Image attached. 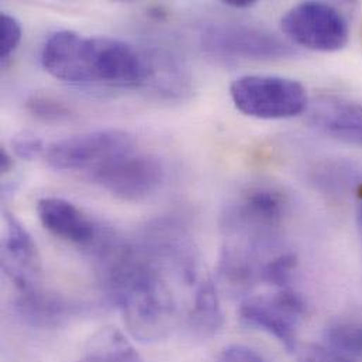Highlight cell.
I'll return each mask as SVG.
<instances>
[{
	"label": "cell",
	"instance_id": "cell-22",
	"mask_svg": "<svg viewBox=\"0 0 362 362\" xmlns=\"http://www.w3.org/2000/svg\"><path fill=\"white\" fill-rule=\"evenodd\" d=\"M216 362H267L264 357L251 347L247 346H228L226 347Z\"/></svg>",
	"mask_w": 362,
	"mask_h": 362
},
{
	"label": "cell",
	"instance_id": "cell-17",
	"mask_svg": "<svg viewBox=\"0 0 362 362\" xmlns=\"http://www.w3.org/2000/svg\"><path fill=\"white\" fill-rule=\"evenodd\" d=\"M326 349L344 358H362V325L334 322L325 332Z\"/></svg>",
	"mask_w": 362,
	"mask_h": 362
},
{
	"label": "cell",
	"instance_id": "cell-6",
	"mask_svg": "<svg viewBox=\"0 0 362 362\" xmlns=\"http://www.w3.org/2000/svg\"><path fill=\"white\" fill-rule=\"evenodd\" d=\"M89 180L117 199L139 202L161 187L165 167L157 156L139 153L134 148L96 170Z\"/></svg>",
	"mask_w": 362,
	"mask_h": 362
},
{
	"label": "cell",
	"instance_id": "cell-3",
	"mask_svg": "<svg viewBox=\"0 0 362 362\" xmlns=\"http://www.w3.org/2000/svg\"><path fill=\"white\" fill-rule=\"evenodd\" d=\"M305 316L306 302L293 288L248 296L238 309V317L244 326L265 332L288 353L298 349V334Z\"/></svg>",
	"mask_w": 362,
	"mask_h": 362
},
{
	"label": "cell",
	"instance_id": "cell-5",
	"mask_svg": "<svg viewBox=\"0 0 362 362\" xmlns=\"http://www.w3.org/2000/svg\"><path fill=\"white\" fill-rule=\"evenodd\" d=\"M285 35L295 44L319 52H336L349 44L346 17L333 6L303 1L291 7L281 20Z\"/></svg>",
	"mask_w": 362,
	"mask_h": 362
},
{
	"label": "cell",
	"instance_id": "cell-7",
	"mask_svg": "<svg viewBox=\"0 0 362 362\" xmlns=\"http://www.w3.org/2000/svg\"><path fill=\"white\" fill-rule=\"evenodd\" d=\"M206 51L243 59H278L293 54V49L274 33L241 23H214L200 34Z\"/></svg>",
	"mask_w": 362,
	"mask_h": 362
},
{
	"label": "cell",
	"instance_id": "cell-18",
	"mask_svg": "<svg viewBox=\"0 0 362 362\" xmlns=\"http://www.w3.org/2000/svg\"><path fill=\"white\" fill-rule=\"evenodd\" d=\"M25 110L45 123H62L76 117L75 109L61 98L45 92H33L24 102Z\"/></svg>",
	"mask_w": 362,
	"mask_h": 362
},
{
	"label": "cell",
	"instance_id": "cell-10",
	"mask_svg": "<svg viewBox=\"0 0 362 362\" xmlns=\"http://www.w3.org/2000/svg\"><path fill=\"white\" fill-rule=\"evenodd\" d=\"M41 64L51 76L59 81L92 83V37L71 30L51 34L41 49Z\"/></svg>",
	"mask_w": 362,
	"mask_h": 362
},
{
	"label": "cell",
	"instance_id": "cell-27",
	"mask_svg": "<svg viewBox=\"0 0 362 362\" xmlns=\"http://www.w3.org/2000/svg\"><path fill=\"white\" fill-rule=\"evenodd\" d=\"M361 40H362V25H361Z\"/></svg>",
	"mask_w": 362,
	"mask_h": 362
},
{
	"label": "cell",
	"instance_id": "cell-24",
	"mask_svg": "<svg viewBox=\"0 0 362 362\" xmlns=\"http://www.w3.org/2000/svg\"><path fill=\"white\" fill-rule=\"evenodd\" d=\"M13 167H14L13 156L4 147H1V150H0V173H1V175L10 174Z\"/></svg>",
	"mask_w": 362,
	"mask_h": 362
},
{
	"label": "cell",
	"instance_id": "cell-21",
	"mask_svg": "<svg viewBox=\"0 0 362 362\" xmlns=\"http://www.w3.org/2000/svg\"><path fill=\"white\" fill-rule=\"evenodd\" d=\"M11 148L20 160L34 161L41 156L44 157L47 147H44V143L38 136L30 132H21L13 137Z\"/></svg>",
	"mask_w": 362,
	"mask_h": 362
},
{
	"label": "cell",
	"instance_id": "cell-20",
	"mask_svg": "<svg viewBox=\"0 0 362 362\" xmlns=\"http://www.w3.org/2000/svg\"><path fill=\"white\" fill-rule=\"evenodd\" d=\"M23 35V28L20 21L7 13L0 14V58L1 61L8 59V57L17 49Z\"/></svg>",
	"mask_w": 362,
	"mask_h": 362
},
{
	"label": "cell",
	"instance_id": "cell-2",
	"mask_svg": "<svg viewBox=\"0 0 362 362\" xmlns=\"http://www.w3.org/2000/svg\"><path fill=\"white\" fill-rule=\"evenodd\" d=\"M230 98L243 115L261 120L300 116L309 107L305 86L278 75H244L230 85Z\"/></svg>",
	"mask_w": 362,
	"mask_h": 362
},
{
	"label": "cell",
	"instance_id": "cell-14",
	"mask_svg": "<svg viewBox=\"0 0 362 362\" xmlns=\"http://www.w3.org/2000/svg\"><path fill=\"white\" fill-rule=\"evenodd\" d=\"M185 323L192 334L200 339L211 337L220 330L223 325V310L217 286L210 276H206L192 293Z\"/></svg>",
	"mask_w": 362,
	"mask_h": 362
},
{
	"label": "cell",
	"instance_id": "cell-16",
	"mask_svg": "<svg viewBox=\"0 0 362 362\" xmlns=\"http://www.w3.org/2000/svg\"><path fill=\"white\" fill-rule=\"evenodd\" d=\"M147 54L148 75L144 86L167 96H181L189 89L187 74L181 62L168 52L151 51Z\"/></svg>",
	"mask_w": 362,
	"mask_h": 362
},
{
	"label": "cell",
	"instance_id": "cell-12",
	"mask_svg": "<svg viewBox=\"0 0 362 362\" xmlns=\"http://www.w3.org/2000/svg\"><path fill=\"white\" fill-rule=\"evenodd\" d=\"M308 123L319 133L344 144L362 147V105L323 95L309 102Z\"/></svg>",
	"mask_w": 362,
	"mask_h": 362
},
{
	"label": "cell",
	"instance_id": "cell-25",
	"mask_svg": "<svg viewBox=\"0 0 362 362\" xmlns=\"http://www.w3.org/2000/svg\"><path fill=\"white\" fill-rule=\"evenodd\" d=\"M223 4L233 7V8L244 10V8L254 7L257 4V1H254V0H226V1H223Z\"/></svg>",
	"mask_w": 362,
	"mask_h": 362
},
{
	"label": "cell",
	"instance_id": "cell-4",
	"mask_svg": "<svg viewBox=\"0 0 362 362\" xmlns=\"http://www.w3.org/2000/svg\"><path fill=\"white\" fill-rule=\"evenodd\" d=\"M136 148L134 139L117 129L72 136L45 148V163L57 171L86 173L88 177L113 158Z\"/></svg>",
	"mask_w": 362,
	"mask_h": 362
},
{
	"label": "cell",
	"instance_id": "cell-1",
	"mask_svg": "<svg viewBox=\"0 0 362 362\" xmlns=\"http://www.w3.org/2000/svg\"><path fill=\"white\" fill-rule=\"evenodd\" d=\"M288 210L289 200L281 189L265 183L252 185L227 206L223 228L231 241L269 251Z\"/></svg>",
	"mask_w": 362,
	"mask_h": 362
},
{
	"label": "cell",
	"instance_id": "cell-23",
	"mask_svg": "<svg viewBox=\"0 0 362 362\" xmlns=\"http://www.w3.org/2000/svg\"><path fill=\"white\" fill-rule=\"evenodd\" d=\"M299 362H351V360L344 358L326 347L310 346L300 353Z\"/></svg>",
	"mask_w": 362,
	"mask_h": 362
},
{
	"label": "cell",
	"instance_id": "cell-8",
	"mask_svg": "<svg viewBox=\"0 0 362 362\" xmlns=\"http://www.w3.org/2000/svg\"><path fill=\"white\" fill-rule=\"evenodd\" d=\"M148 75L147 54L112 37H92V83L137 88Z\"/></svg>",
	"mask_w": 362,
	"mask_h": 362
},
{
	"label": "cell",
	"instance_id": "cell-9",
	"mask_svg": "<svg viewBox=\"0 0 362 362\" xmlns=\"http://www.w3.org/2000/svg\"><path fill=\"white\" fill-rule=\"evenodd\" d=\"M1 268L18 293L41 288L42 264L37 244L25 226L11 213H3Z\"/></svg>",
	"mask_w": 362,
	"mask_h": 362
},
{
	"label": "cell",
	"instance_id": "cell-11",
	"mask_svg": "<svg viewBox=\"0 0 362 362\" xmlns=\"http://www.w3.org/2000/svg\"><path fill=\"white\" fill-rule=\"evenodd\" d=\"M37 214L42 227L54 237L89 252L99 241L105 226L93 220L75 203L48 196L37 202Z\"/></svg>",
	"mask_w": 362,
	"mask_h": 362
},
{
	"label": "cell",
	"instance_id": "cell-13",
	"mask_svg": "<svg viewBox=\"0 0 362 362\" xmlns=\"http://www.w3.org/2000/svg\"><path fill=\"white\" fill-rule=\"evenodd\" d=\"M18 319L35 329H57L82 315L83 306L42 288L18 293L13 306Z\"/></svg>",
	"mask_w": 362,
	"mask_h": 362
},
{
	"label": "cell",
	"instance_id": "cell-19",
	"mask_svg": "<svg viewBox=\"0 0 362 362\" xmlns=\"http://www.w3.org/2000/svg\"><path fill=\"white\" fill-rule=\"evenodd\" d=\"M298 268V258L293 252H278L265 259L261 268V282L276 289L292 288V279Z\"/></svg>",
	"mask_w": 362,
	"mask_h": 362
},
{
	"label": "cell",
	"instance_id": "cell-26",
	"mask_svg": "<svg viewBox=\"0 0 362 362\" xmlns=\"http://www.w3.org/2000/svg\"><path fill=\"white\" fill-rule=\"evenodd\" d=\"M358 197H360V202H358V210H357V220H358V228H360L362 238V186L358 192Z\"/></svg>",
	"mask_w": 362,
	"mask_h": 362
},
{
	"label": "cell",
	"instance_id": "cell-15",
	"mask_svg": "<svg viewBox=\"0 0 362 362\" xmlns=\"http://www.w3.org/2000/svg\"><path fill=\"white\" fill-rule=\"evenodd\" d=\"M74 362H143L137 350L116 327H103L92 336Z\"/></svg>",
	"mask_w": 362,
	"mask_h": 362
}]
</instances>
